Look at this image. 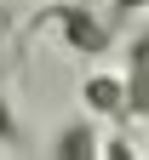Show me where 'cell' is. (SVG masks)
Segmentation results:
<instances>
[{"mask_svg": "<svg viewBox=\"0 0 149 160\" xmlns=\"http://www.w3.org/2000/svg\"><path fill=\"white\" fill-rule=\"evenodd\" d=\"M29 29H57V40H63L69 52H80V57H103V52H109V29H103V17H92L80 0L46 6Z\"/></svg>", "mask_w": 149, "mask_h": 160, "instance_id": "cell-1", "label": "cell"}, {"mask_svg": "<svg viewBox=\"0 0 149 160\" xmlns=\"http://www.w3.org/2000/svg\"><path fill=\"white\" fill-rule=\"evenodd\" d=\"M80 103H86V114H103V120H115V126H126V74L86 69L80 74Z\"/></svg>", "mask_w": 149, "mask_h": 160, "instance_id": "cell-2", "label": "cell"}, {"mask_svg": "<svg viewBox=\"0 0 149 160\" xmlns=\"http://www.w3.org/2000/svg\"><path fill=\"white\" fill-rule=\"evenodd\" d=\"M46 154H57V160H98L103 154V137H98L92 120L80 114V120H69V126H57V137L46 143Z\"/></svg>", "mask_w": 149, "mask_h": 160, "instance_id": "cell-3", "label": "cell"}, {"mask_svg": "<svg viewBox=\"0 0 149 160\" xmlns=\"http://www.w3.org/2000/svg\"><path fill=\"white\" fill-rule=\"evenodd\" d=\"M126 120H149V29L132 40V69H126Z\"/></svg>", "mask_w": 149, "mask_h": 160, "instance_id": "cell-4", "label": "cell"}, {"mask_svg": "<svg viewBox=\"0 0 149 160\" xmlns=\"http://www.w3.org/2000/svg\"><path fill=\"white\" fill-rule=\"evenodd\" d=\"M0 149H29V137H23V120H17L12 97H0Z\"/></svg>", "mask_w": 149, "mask_h": 160, "instance_id": "cell-5", "label": "cell"}, {"mask_svg": "<svg viewBox=\"0 0 149 160\" xmlns=\"http://www.w3.org/2000/svg\"><path fill=\"white\" fill-rule=\"evenodd\" d=\"M115 12H149V0H115Z\"/></svg>", "mask_w": 149, "mask_h": 160, "instance_id": "cell-6", "label": "cell"}]
</instances>
